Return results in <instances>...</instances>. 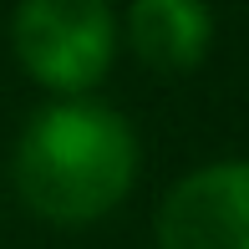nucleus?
<instances>
[{"label": "nucleus", "instance_id": "1", "mask_svg": "<svg viewBox=\"0 0 249 249\" xmlns=\"http://www.w3.org/2000/svg\"><path fill=\"white\" fill-rule=\"evenodd\" d=\"M16 194L46 224H97L138 183V132L117 107L56 97L16 142Z\"/></svg>", "mask_w": 249, "mask_h": 249}, {"label": "nucleus", "instance_id": "2", "mask_svg": "<svg viewBox=\"0 0 249 249\" xmlns=\"http://www.w3.org/2000/svg\"><path fill=\"white\" fill-rule=\"evenodd\" d=\"M16 61L51 97H87L117 56V16L107 0H20L10 16Z\"/></svg>", "mask_w": 249, "mask_h": 249}, {"label": "nucleus", "instance_id": "3", "mask_svg": "<svg viewBox=\"0 0 249 249\" xmlns=\"http://www.w3.org/2000/svg\"><path fill=\"white\" fill-rule=\"evenodd\" d=\"M158 249H249V158L203 163L178 178L153 219Z\"/></svg>", "mask_w": 249, "mask_h": 249}, {"label": "nucleus", "instance_id": "4", "mask_svg": "<svg viewBox=\"0 0 249 249\" xmlns=\"http://www.w3.org/2000/svg\"><path fill=\"white\" fill-rule=\"evenodd\" d=\"M127 46L163 76H183L213 46L209 0H132L127 5Z\"/></svg>", "mask_w": 249, "mask_h": 249}]
</instances>
